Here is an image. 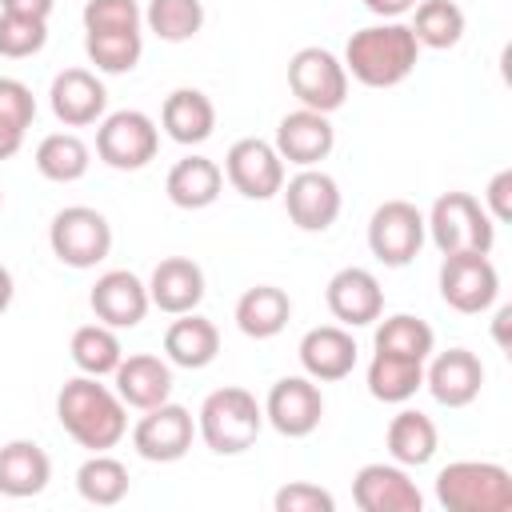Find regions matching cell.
I'll list each match as a JSON object with an SVG mask.
<instances>
[{
	"label": "cell",
	"instance_id": "cell-1",
	"mask_svg": "<svg viewBox=\"0 0 512 512\" xmlns=\"http://www.w3.org/2000/svg\"><path fill=\"white\" fill-rule=\"evenodd\" d=\"M60 428L88 452H112L128 436V404L100 376H72L56 392Z\"/></svg>",
	"mask_w": 512,
	"mask_h": 512
},
{
	"label": "cell",
	"instance_id": "cell-2",
	"mask_svg": "<svg viewBox=\"0 0 512 512\" xmlns=\"http://www.w3.org/2000/svg\"><path fill=\"white\" fill-rule=\"evenodd\" d=\"M344 72L364 88H396L416 72L420 44L404 20H380L356 28L344 44Z\"/></svg>",
	"mask_w": 512,
	"mask_h": 512
},
{
	"label": "cell",
	"instance_id": "cell-3",
	"mask_svg": "<svg viewBox=\"0 0 512 512\" xmlns=\"http://www.w3.org/2000/svg\"><path fill=\"white\" fill-rule=\"evenodd\" d=\"M264 432V404L240 388V384H224L216 392H208L200 400L196 412V436L204 440L208 452L216 456H240L256 444V436Z\"/></svg>",
	"mask_w": 512,
	"mask_h": 512
},
{
	"label": "cell",
	"instance_id": "cell-4",
	"mask_svg": "<svg viewBox=\"0 0 512 512\" xmlns=\"http://www.w3.org/2000/svg\"><path fill=\"white\" fill-rule=\"evenodd\" d=\"M424 232L440 248V256H456V252L488 256L496 244V220L472 192H460V188L440 192L432 200V208L424 212Z\"/></svg>",
	"mask_w": 512,
	"mask_h": 512
},
{
	"label": "cell",
	"instance_id": "cell-5",
	"mask_svg": "<svg viewBox=\"0 0 512 512\" xmlns=\"http://www.w3.org/2000/svg\"><path fill=\"white\" fill-rule=\"evenodd\" d=\"M436 504L448 512H512V472L496 460H452L436 472Z\"/></svg>",
	"mask_w": 512,
	"mask_h": 512
},
{
	"label": "cell",
	"instance_id": "cell-6",
	"mask_svg": "<svg viewBox=\"0 0 512 512\" xmlns=\"http://www.w3.org/2000/svg\"><path fill=\"white\" fill-rule=\"evenodd\" d=\"M48 248L64 268H96L112 252V224L88 204H68L48 224Z\"/></svg>",
	"mask_w": 512,
	"mask_h": 512
},
{
	"label": "cell",
	"instance_id": "cell-7",
	"mask_svg": "<svg viewBox=\"0 0 512 512\" xmlns=\"http://www.w3.org/2000/svg\"><path fill=\"white\" fill-rule=\"evenodd\" d=\"M156 148H160V128L140 108L108 112L96 124V156L108 168H116V172H140V168H148L156 160Z\"/></svg>",
	"mask_w": 512,
	"mask_h": 512
},
{
	"label": "cell",
	"instance_id": "cell-8",
	"mask_svg": "<svg viewBox=\"0 0 512 512\" xmlns=\"http://www.w3.org/2000/svg\"><path fill=\"white\" fill-rule=\"evenodd\" d=\"M288 88L300 100V108H312V112L332 116L348 100L344 60L336 52L320 48V44H308V48L292 52V60H288Z\"/></svg>",
	"mask_w": 512,
	"mask_h": 512
},
{
	"label": "cell",
	"instance_id": "cell-9",
	"mask_svg": "<svg viewBox=\"0 0 512 512\" xmlns=\"http://www.w3.org/2000/svg\"><path fill=\"white\" fill-rule=\"evenodd\" d=\"M428 232L424 212L412 200H384L368 220V248L384 268H404L420 256Z\"/></svg>",
	"mask_w": 512,
	"mask_h": 512
},
{
	"label": "cell",
	"instance_id": "cell-10",
	"mask_svg": "<svg viewBox=\"0 0 512 512\" xmlns=\"http://www.w3.org/2000/svg\"><path fill=\"white\" fill-rule=\"evenodd\" d=\"M440 300L464 316H480L500 296V272L484 252H456L440 264Z\"/></svg>",
	"mask_w": 512,
	"mask_h": 512
},
{
	"label": "cell",
	"instance_id": "cell-11",
	"mask_svg": "<svg viewBox=\"0 0 512 512\" xmlns=\"http://www.w3.org/2000/svg\"><path fill=\"white\" fill-rule=\"evenodd\" d=\"M192 440H196V416L184 404H172V400H164L156 408H144V416L132 424V448L148 464L184 460Z\"/></svg>",
	"mask_w": 512,
	"mask_h": 512
},
{
	"label": "cell",
	"instance_id": "cell-12",
	"mask_svg": "<svg viewBox=\"0 0 512 512\" xmlns=\"http://www.w3.org/2000/svg\"><path fill=\"white\" fill-rule=\"evenodd\" d=\"M284 212L300 232H328L344 208L340 184L336 176H328L320 164L316 168H300L296 176H284Z\"/></svg>",
	"mask_w": 512,
	"mask_h": 512
},
{
	"label": "cell",
	"instance_id": "cell-13",
	"mask_svg": "<svg viewBox=\"0 0 512 512\" xmlns=\"http://www.w3.org/2000/svg\"><path fill=\"white\" fill-rule=\"evenodd\" d=\"M324 420V392L312 376H280L264 396V424L288 440H304Z\"/></svg>",
	"mask_w": 512,
	"mask_h": 512
},
{
	"label": "cell",
	"instance_id": "cell-14",
	"mask_svg": "<svg viewBox=\"0 0 512 512\" xmlns=\"http://www.w3.org/2000/svg\"><path fill=\"white\" fill-rule=\"evenodd\" d=\"M224 180L244 200H272L284 188V160L272 140L240 136L224 156Z\"/></svg>",
	"mask_w": 512,
	"mask_h": 512
},
{
	"label": "cell",
	"instance_id": "cell-15",
	"mask_svg": "<svg viewBox=\"0 0 512 512\" xmlns=\"http://www.w3.org/2000/svg\"><path fill=\"white\" fill-rule=\"evenodd\" d=\"M352 500L360 512H420L424 492L396 460H372L352 476Z\"/></svg>",
	"mask_w": 512,
	"mask_h": 512
},
{
	"label": "cell",
	"instance_id": "cell-16",
	"mask_svg": "<svg viewBox=\"0 0 512 512\" xmlns=\"http://www.w3.org/2000/svg\"><path fill=\"white\" fill-rule=\"evenodd\" d=\"M48 108L64 128H92L108 116V88L92 68H64L48 84Z\"/></svg>",
	"mask_w": 512,
	"mask_h": 512
},
{
	"label": "cell",
	"instance_id": "cell-17",
	"mask_svg": "<svg viewBox=\"0 0 512 512\" xmlns=\"http://www.w3.org/2000/svg\"><path fill=\"white\" fill-rule=\"evenodd\" d=\"M424 388L440 408H468L484 388V364L468 348H444L424 360Z\"/></svg>",
	"mask_w": 512,
	"mask_h": 512
},
{
	"label": "cell",
	"instance_id": "cell-18",
	"mask_svg": "<svg viewBox=\"0 0 512 512\" xmlns=\"http://www.w3.org/2000/svg\"><path fill=\"white\" fill-rule=\"evenodd\" d=\"M324 304H328L336 324L364 328V324H376L384 316V288L368 268L348 264V268L332 272V280L324 288Z\"/></svg>",
	"mask_w": 512,
	"mask_h": 512
},
{
	"label": "cell",
	"instance_id": "cell-19",
	"mask_svg": "<svg viewBox=\"0 0 512 512\" xmlns=\"http://www.w3.org/2000/svg\"><path fill=\"white\" fill-rule=\"evenodd\" d=\"M88 308L96 312L100 324H108L116 332L136 328L148 316V308H152L148 284L136 272H128V268H108V272L96 276V284L88 292Z\"/></svg>",
	"mask_w": 512,
	"mask_h": 512
},
{
	"label": "cell",
	"instance_id": "cell-20",
	"mask_svg": "<svg viewBox=\"0 0 512 512\" xmlns=\"http://www.w3.org/2000/svg\"><path fill=\"white\" fill-rule=\"evenodd\" d=\"M276 152L284 164H296V168H316L320 160L332 156L336 148V128L324 112H312V108H296L288 116H280L276 124Z\"/></svg>",
	"mask_w": 512,
	"mask_h": 512
},
{
	"label": "cell",
	"instance_id": "cell-21",
	"mask_svg": "<svg viewBox=\"0 0 512 512\" xmlns=\"http://www.w3.org/2000/svg\"><path fill=\"white\" fill-rule=\"evenodd\" d=\"M356 340H352V328L344 324H316L300 336V368L304 376H312L316 384H336L344 376H352L356 368Z\"/></svg>",
	"mask_w": 512,
	"mask_h": 512
},
{
	"label": "cell",
	"instance_id": "cell-22",
	"mask_svg": "<svg viewBox=\"0 0 512 512\" xmlns=\"http://www.w3.org/2000/svg\"><path fill=\"white\" fill-rule=\"evenodd\" d=\"M112 388L136 412L156 408L172 400V364L156 352H128L112 372Z\"/></svg>",
	"mask_w": 512,
	"mask_h": 512
},
{
	"label": "cell",
	"instance_id": "cell-23",
	"mask_svg": "<svg viewBox=\"0 0 512 512\" xmlns=\"http://www.w3.org/2000/svg\"><path fill=\"white\" fill-rule=\"evenodd\" d=\"M148 284V300L152 308L168 312V316H180V312H196L200 300H204V268L192 260V256H164L152 276L144 280Z\"/></svg>",
	"mask_w": 512,
	"mask_h": 512
},
{
	"label": "cell",
	"instance_id": "cell-24",
	"mask_svg": "<svg viewBox=\"0 0 512 512\" xmlns=\"http://www.w3.org/2000/svg\"><path fill=\"white\" fill-rule=\"evenodd\" d=\"M160 128L168 140L196 148L216 132V104L200 88H172L160 104Z\"/></svg>",
	"mask_w": 512,
	"mask_h": 512
},
{
	"label": "cell",
	"instance_id": "cell-25",
	"mask_svg": "<svg viewBox=\"0 0 512 512\" xmlns=\"http://www.w3.org/2000/svg\"><path fill=\"white\" fill-rule=\"evenodd\" d=\"M164 192H168V200H172L176 208H184V212L212 208V204L220 200V192H224V168H220L216 160L192 152V156H184V160H176V164L168 168Z\"/></svg>",
	"mask_w": 512,
	"mask_h": 512
},
{
	"label": "cell",
	"instance_id": "cell-26",
	"mask_svg": "<svg viewBox=\"0 0 512 512\" xmlns=\"http://www.w3.org/2000/svg\"><path fill=\"white\" fill-rule=\"evenodd\" d=\"M220 356V328L200 312H180L164 332V360L188 372L208 368Z\"/></svg>",
	"mask_w": 512,
	"mask_h": 512
},
{
	"label": "cell",
	"instance_id": "cell-27",
	"mask_svg": "<svg viewBox=\"0 0 512 512\" xmlns=\"http://www.w3.org/2000/svg\"><path fill=\"white\" fill-rule=\"evenodd\" d=\"M48 480H52V460L36 440L0 444V496L28 500V496H40Z\"/></svg>",
	"mask_w": 512,
	"mask_h": 512
},
{
	"label": "cell",
	"instance_id": "cell-28",
	"mask_svg": "<svg viewBox=\"0 0 512 512\" xmlns=\"http://www.w3.org/2000/svg\"><path fill=\"white\" fill-rule=\"evenodd\" d=\"M232 316H236V328L248 340H272L292 320V296L284 288H276V284H256V288L240 292Z\"/></svg>",
	"mask_w": 512,
	"mask_h": 512
},
{
	"label": "cell",
	"instance_id": "cell-29",
	"mask_svg": "<svg viewBox=\"0 0 512 512\" xmlns=\"http://www.w3.org/2000/svg\"><path fill=\"white\" fill-rule=\"evenodd\" d=\"M384 444H388V456L404 468H424L436 448H440V432H436V420L424 416L420 408H400L392 420H388V432H384Z\"/></svg>",
	"mask_w": 512,
	"mask_h": 512
},
{
	"label": "cell",
	"instance_id": "cell-30",
	"mask_svg": "<svg viewBox=\"0 0 512 512\" xmlns=\"http://www.w3.org/2000/svg\"><path fill=\"white\" fill-rule=\"evenodd\" d=\"M368 396L380 404H408L424 388V360L392 356V352H372L368 360Z\"/></svg>",
	"mask_w": 512,
	"mask_h": 512
},
{
	"label": "cell",
	"instance_id": "cell-31",
	"mask_svg": "<svg viewBox=\"0 0 512 512\" xmlns=\"http://www.w3.org/2000/svg\"><path fill=\"white\" fill-rule=\"evenodd\" d=\"M36 172L52 184H76L88 176L92 168V148L76 136V132H48L36 144Z\"/></svg>",
	"mask_w": 512,
	"mask_h": 512
},
{
	"label": "cell",
	"instance_id": "cell-32",
	"mask_svg": "<svg viewBox=\"0 0 512 512\" xmlns=\"http://www.w3.org/2000/svg\"><path fill=\"white\" fill-rule=\"evenodd\" d=\"M128 484H132L128 464L116 460L112 452H92V456L76 468V492H80V500H88V504H96V508L120 504V500L128 496Z\"/></svg>",
	"mask_w": 512,
	"mask_h": 512
},
{
	"label": "cell",
	"instance_id": "cell-33",
	"mask_svg": "<svg viewBox=\"0 0 512 512\" xmlns=\"http://www.w3.org/2000/svg\"><path fill=\"white\" fill-rule=\"evenodd\" d=\"M412 36L420 48L448 52L464 40V8L456 0H420L412 8Z\"/></svg>",
	"mask_w": 512,
	"mask_h": 512
},
{
	"label": "cell",
	"instance_id": "cell-34",
	"mask_svg": "<svg viewBox=\"0 0 512 512\" xmlns=\"http://www.w3.org/2000/svg\"><path fill=\"white\" fill-rule=\"evenodd\" d=\"M372 348L392 352V356H408V360H428L436 352V332L412 312H392V316L376 320Z\"/></svg>",
	"mask_w": 512,
	"mask_h": 512
},
{
	"label": "cell",
	"instance_id": "cell-35",
	"mask_svg": "<svg viewBox=\"0 0 512 512\" xmlns=\"http://www.w3.org/2000/svg\"><path fill=\"white\" fill-rule=\"evenodd\" d=\"M68 356H72V364L84 372V376H112L116 372V364L124 360V348H120V336H116V328H108V324H80L76 332H72V340H68Z\"/></svg>",
	"mask_w": 512,
	"mask_h": 512
},
{
	"label": "cell",
	"instance_id": "cell-36",
	"mask_svg": "<svg viewBox=\"0 0 512 512\" xmlns=\"http://www.w3.org/2000/svg\"><path fill=\"white\" fill-rule=\"evenodd\" d=\"M144 28L164 44H184L204 28V0H148Z\"/></svg>",
	"mask_w": 512,
	"mask_h": 512
},
{
	"label": "cell",
	"instance_id": "cell-37",
	"mask_svg": "<svg viewBox=\"0 0 512 512\" xmlns=\"http://www.w3.org/2000/svg\"><path fill=\"white\" fill-rule=\"evenodd\" d=\"M88 64L104 76H124L144 56V32H84Z\"/></svg>",
	"mask_w": 512,
	"mask_h": 512
},
{
	"label": "cell",
	"instance_id": "cell-38",
	"mask_svg": "<svg viewBox=\"0 0 512 512\" xmlns=\"http://www.w3.org/2000/svg\"><path fill=\"white\" fill-rule=\"evenodd\" d=\"M44 44H48V20L0 12V56H8V60H28V56H36Z\"/></svg>",
	"mask_w": 512,
	"mask_h": 512
},
{
	"label": "cell",
	"instance_id": "cell-39",
	"mask_svg": "<svg viewBox=\"0 0 512 512\" xmlns=\"http://www.w3.org/2000/svg\"><path fill=\"white\" fill-rule=\"evenodd\" d=\"M84 32H140L144 8L136 0H84Z\"/></svg>",
	"mask_w": 512,
	"mask_h": 512
},
{
	"label": "cell",
	"instance_id": "cell-40",
	"mask_svg": "<svg viewBox=\"0 0 512 512\" xmlns=\"http://www.w3.org/2000/svg\"><path fill=\"white\" fill-rule=\"evenodd\" d=\"M276 512H336V496L312 480H288L272 496Z\"/></svg>",
	"mask_w": 512,
	"mask_h": 512
},
{
	"label": "cell",
	"instance_id": "cell-41",
	"mask_svg": "<svg viewBox=\"0 0 512 512\" xmlns=\"http://www.w3.org/2000/svg\"><path fill=\"white\" fill-rule=\"evenodd\" d=\"M0 116L4 120H12L16 128H32V120H36V96H32V88L24 84V80H16V76H0Z\"/></svg>",
	"mask_w": 512,
	"mask_h": 512
},
{
	"label": "cell",
	"instance_id": "cell-42",
	"mask_svg": "<svg viewBox=\"0 0 512 512\" xmlns=\"http://www.w3.org/2000/svg\"><path fill=\"white\" fill-rule=\"evenodd\" d=\"M480 204L488 208V216H492L496 224H508V220H512V168H500V172L488 180Z\"/></svg>",
	"mask_w": 512,
	"mask_h": 512
},
{
	"label": "cell",
	"instance_id": "cell-43",
	"mask_svg": "<svg viewBox=\"0 0 512 512\" xmlns=\"http://www.w3.org/2000/svg\"><path fill=\"white\" fill-rule=\"evenodd\" d=\"M56 8V0H0V12L12 16H32V20H48Z\"/></svg>",
	"mask_w": 512,
	"mask_h": 512
},
{
	"label": "cell",
	"instance_id": "cell-44",
	"mask_svg": "<svg viewBox=\"0 0 512 512\" xmlns=\"http://www.w3.org/2000/svg\"><path fill=\"white\" fill-rule=\"evenodd\" d=\"M420 0H364V8L372 12V16H380V20H400L404 12H412Z\"/></svg>",
	"mask_w": 512,
	"mask_h": 512
},
{
	"label": "cell",
	"instance_id": "cell-45",
	"mask_svg": "<svg viewBox=\"0 0 512 512\" xmlns=\"http://www.w3.org/2000/svg\"><path fill=\"white\" fill-rule=\"evenodd\" d=\"M20 144H24V128H16L12 120L0 116V160H12L20 152Z\"/></svg>",
	"mask_w": 512,
	"mask_h": 512
},
{
	"label": "cell",
	"instance_id": "cell-46",
	"mask_svg": "<svg viewBox=\"0 0 512 512\" xmlns=\"http://www.w3.org/2000/svg\"><path fill=\"white\" fill-rule=\"evenodd\" d=\"M508 324H512V304H500L496 316H492V340L500 348H508Z\"/></svg>",
	"mask_w": 512,
	"mask_h": 512
},
{
	"label": "cell",
	"instance_id": "cell-47",
	"mask_svg": "<svg viewBox=\"0 0 512 512\" xmlns=\"http://www.w3.org/2000/svg\"><path fill=\"white\" fill-rule=\"evenodd\" d=\"M12 296H16V280H12V272L0 264V316L8 312V304H12Z\"/></svg>",
	"mask_w": 512,
	"mask_h": 512
},
{
	"label": "cell",
	"instance_id": "cell-48",
	"mask_svg": "<svg viewBox=\"0 0 512 512\" xmlns=\"http://www.w3.org/2000/svg\"><path fill=\"white\" fill-rule=\"evenodd\" d=\"M0 208H4V192H0Z\"/></svg>",
	"mask_w": 512,
	"mask_h": 512
}]
</instances>
